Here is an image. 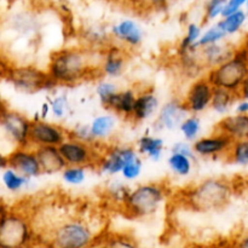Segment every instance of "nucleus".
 <instances>
[{
	"mask_svg": "<svg viewBox=\"0 0 248 248\" xmlns=\"http://www.w3.org/2000/svg\"><path fill=\"white\" fill-rule=\"evenodd\" d=\"M6 104H5V101L4 98H2V93H1V90H0V113H1L2 110H4L5 108H6Z\"/></svg>",
	"mask_w": 248,
	"mask_h": 248,
	"instance_id": "50",
	"label": "nucleus"
},
{
	"mask_svg": "<svg viewBox=\"0 0 248 248\" xmlns=\"http://www.w3.org/2000/svg\"><path fill=\"white\" fill-rule=\"evenodd\" d=\"M232 140L223 133L215 132L207 136H201L195 142L191 143L196 157L205 159H219L227 156Z\"/></svg>",
	"mask_w": 248,
	"mask_h": 248,
	"instance_id": "16",
	"label": "nucleus"
},
{
	"mask_svg": "<svg viewBox=\"0 0 248 248\" xmlns=\"http://www.w3.org/2000/svg\"><path fill=\"white\" fill-rule=\"evenodd\" d=\"M7 166L31 179L43 174L35 149L31 145L14 147L11 152L7 153Z\"/></svg>",
	"mask_w": 248,
	"mask_h": 248,
	"instance_id": "17",
	"label": "nucleus"
},
{
	"mask_svg": "<svg viewBox=\"0 0 248 248\" xmlns=\"http://www.w3.org/2000/svg\"><path fill=\"white\" fill-rule=\"evenodd\" d=\"M203 24L196 23V22H189L186 27L183 36L179 40L178 45H177V55L179 53H184L186 51L198 50L195 47L198 44L199 38H200L201 33H202Z\"/></svg>",
	"mask_w": 248,
	"mask_h": 248,
	"instance_id": "31",
	"label": "nucleus"
},
{
	"mask_svg": "<svg viewBox=\"0 0 248 248\" xmlns=\"http://www.w3.org/2000/svg\"><path fill=\"white\" fill-rule=\"evenodd\" d=\"M36 156L43 174H57L62 172L67 165L61 155L58 147H39L35 148Z\"/></svg>",
	"mask_w": 248,
	"mask_h": 248,
	"instance_id": "24",
	"label": "nucleus"
},
{
	"mask_svg": "<svg viewBox=\"0 0 248 248\" xmlns=\"http://www.w3.org/2000/svg\"><path fill=\"white\" fill-rule=\"evenodd\" d=\"M5 77L16 91L26 94H34L43 90L55 87L48 79L45 69L34 64L9 65Z\"/></svg>",
	"mask_w": 248,
	"mask_h": 248,
	"instance_id": "7",
	"label": "nucleus"
},
{
	"mask_svg": "<svg viewBox=\"0 0 248 248\" xmlns=\"http://www.w3.org/2000/svg\"><path fill=\"white\" fill-rule=\"evenodd\" d=\"M39 119H43V120H46L48 118V115L51 114V107L50 102H44L40 107V110H39Z\"/></svg>",
	"mask_w": 248,
	"mask_h": 248,
	"instance_id": "45",
	"label": "nucleus"
},
{
	"mask_svg": "<svg viewBox=\"0 0 248 248\" xmlns=\"http://www.w3.org/2000/svg\"><path fill=\"white\" fill-rule=\"evenodd\" d=\"M68 132H69L70 137L77 138V140H82V142L91 143V144H96L93 140V138H92L91 130H90L89 124H84V123L77 124V125L73 126L72 130H69Z\"/></svg>",
	"mask_w": 248,
	"mask_h": 248,
	"instance_id": "40",
	"label": "nucleus"
},
{
	"mask_svg": "<svg viewBox=\"0 0 248 248\" xmlns=\"http://www.w3.org/2000/svg\"><path fill=\"white\" fill-rule=\"evenodd\" d=\"M178 130L181 131L184 140L189 143H193L200 137V133L202 131V121L195 114H188L183 121L179 125Z\"/></svg>",
	"mask_w": 248,
	"mask_h": 248,
	"instance_id": "32",
	"label": "nucleus"
},
{
	"mask_svg": "<svg viewBox=\"0 0 248 248\" xmlns=\"http://www.w3.org/2000/svg\"><path fill=\"white\" fill-rule=\"evenodd\" d=\"M234 194L232 181L223 177H210L189 186L182 194V199L193 211L212 212L227 207Z\"/></svg>",
	"mask_w": 248,
	"mask_h": 248,
	"instance_id": "2",
	"label": "nucleus"
},
{
	"mask_svg": "<svg viewBox=\"0 0 248 248\" xmlns=\"http://www.w3.org/2000/svg\"><path fill=\"white\" fill-rule=\"evenodd\" d=\"M232 109H234V113L248 114V99L239 98V97H237Z\"/></svg>",
	"mask_w": 248,
	"mask_h": 248,
	"instance_id": "44",
	"label": "nucleus"
},
{
	"mask_svg": "<svg viewBox=\"0 0 248 248\" xmlns=\"http://www.w3.org/2000/svg\"><path fill=\"white\" fill-rule=\"evenodd\" d=\"M31 124V120L28 116L9 107L0 113V130L14 147L29 145Z\"/></svg>",
	"mask_w": 248,
	"mask_h": 248,
	"instance_id": "9",
	"label": "nucleus"
},
{
	"mask_svg": "<svg viewBox=\"0 0 248 248\" xmlns=\"http://www.w3.org/2000/svg\"><path fill=\"white\" fill-rule=\"evenodd\" d=\"M160 107H161V103H160L159 96L152 89L140 90L136 97L130 121L142 124L152 120L156 116Z\"/></svg>",
	"mask_w": 248,
	"mask_h": 248,
	"instance_id": "18",
	"label": "nucleus"
},
{
	"mask_svg": "<svg viewBox=\"0 0 248 248\" xmlns=\"http://www.w3.org/2000/svg\"><path fill=\"white\" fill-rule=\"evenodd\" d=\"M35 240L31 213L6 206L0 215V248H27Z\"/></svg>",
	"mask_w": 248,
	"mask_h": 248,
	"instance_id": "4",
	"label": "nucleus"
},
{
	"mask_svg": "<svg viewBox=\"0 0 248 248\" xmlns=\"http://www.w3.org/2000/svg\"><path fill=\"white\" fill-rule=\"evenodd\" d=\"M216 131L234 142L248 138V114H227L216 125Z\"/></svg>",
	"mask_w": 248,
	"mask_h": 248,
	"instance_id": "20",
	"label": "nucleus"
},
{
	"mask_svg": "<svg viewBox=\"0 0 248 248\" xmlns=\"http://www.w3.org/2000/svg\"><path fill=\"white\" fill-rule=\"evenodd\" d=\"M237 248H248V235H247V236H245L244 239H242L241 241L239 242V245H237Z\"/></svg>",
	"mask_w": 248,
	"mask_h": 248,
	"instance_id": "48",
	"label": "nucleus"
},
{
	"mask_svg": "<svg viewBox=\"0 0 248 248\" xmlns=\"http://www.w3.org/2000/svg\"><path fill=\"white\" fill-rule=\"evenodd\" d=\"M7 167V154L0 150V171Z\"/></svg>",
	"mask_w": 248,
	"mask_h": 248,
	"instance_id": "47",
	"label": "nucleus"
},
{
	"mask_svg": "<svg viewBox=\"0 0 248 248\" xmlns=\"http://www.w3.org/2000/svg\"><path fill=\"white\" fill-rule=\"evenodd\" d=\"M80 40L81 45L99 51L113 43L109 27L103 23H90L82 27L80 31Z\"/></svg>",
	"mask_w": 248,
	"mask_h": 248,
	"instance_id": "21",
	"label": "nucleus"
},
{
	"mask_svg": "<svg viewBox=\"0 0 248 248\" xmlns=\"http://www.w3.org/2000/svg\"><path fill=\"white\" fill-rule=\"evenodd\" d=\"M213 91L215 86L205 74L191 79L182 98L188 113L199 115L210 109Z\"/></svg>",
	"mask_w": 248,
	"mask_h": 248,
	"instance_id": "10",
	"label": "nucleus"
},
{
	"mask_svg": "<svg viewBox=\"0 0 248 248\" xmlns=\"http://www.w3.org/2000/svg\"><path fill=\"white\" fill-rule=\"evenodd\" d=\"M5 207H6V205H5V203H2V202H0V215H1L2 211L5 210Z\"/></svg>",
	"mask_w": 248,
	"mask_h": 248,
	"instance_id": "51",
	"label": "nucleus"
},
{
	"mask_svg": "<svg viewBox=\"0 0 248 248\" xmlns=\"http://www.w3.org/2000/svg\"><path fill=\"white\" fill-rule=\"evenodd\" d=\"M245 11H246V14H247V16H248V0H247V2H246V6H245Z\"/></svg>",
	"mask_w": 248,
	"mask_h": 248,
	"instance_id": "52",
	"label": "nucleus"
},
{
	"mask_svg": "<svg viewBox=\"0 0 248 248\" xmlns=\"http://www.w3.org/2000/svg\"><path fill=\"white\" fill-rule=\"evenodd\" d=\"M90 125L92 138H93L96 144L106 143L115 135V131L118 128V116L111 111L106 114H99L92 119Z\"/></svg>",
	"mask_w": 248,
	"mask_h": 248,
	"instance_id": "23",
	"label": "nucleus"
},
{
	"mask_svg": "<svg viewBox=\"0 0 248 248\" xmlns=\"http://www.w3.org/2000/svg\"><path fill=\"white\" fill-rule=\"evenodd\" d=\"M236 94L239 98L248 99V74H247V77L245 78L244 81H242L241 86H240L239 91L236 92Z\"/></svg>",
	"mask_w": 248,
	"mask_h": 248,
	"instance_id": "46",
	"label": "nucleus"
},
{
	"mask_svg": "<svg viewBox=\"0 0 248 248\" xmlns=\"http://www.w3.org/2000/svg\"><path fill=\"white\" fill-rule=\"evenodd\" d=\"M65 165L82 167H96L104 148L101 144H91L68 136L58 145Z\"/></svg>",
	"mask_w": 248,
	"mask_h": 248,
	"instance_id": "8",
	"label": "nucleus"
},
{
	"mask_svg": "<svg viewBox=\"0 0 248 248\" xmlns=\"http://www.w3.org/2000/svg\"><path fill=\"white\" fill-rule=\"evenodd\" d=\"M227 39L228 36L225 35V33L223 31V29L220 28L219 24H218L217 22H213V23L207 24V27L202 29V33H201L195 47L200 48L202 47V46L211 45V44L220 43V41H224L227 40Z\"/></svg>",
	"mask_w": 248,
	"mask_h": 248,
	"instance_id": "34",
	"label": "nucleus"
},
{
	"mask_svg": "<svg viewBox=\"0 0 248 248\" xmlns=\"http://www.w3.org/2000/svg\"><path fill=\"white\" fill-rule=\"evenodd\" d=\"M51 114L56 120H63L70 111V102L65 93L56 94L50 101Z\"/></svg>",
	"mask_w": 248,
	"mask_h": 248,
	"instance_id": "38",
	"label": "nucleus"
},
{
	"mask_svg": "<svg viewBox=\"0 0 248 248\" xmlns=\"http://www.w3.org/2000/svg\"><path fill=\"white\" fill-rule=\"evenodd\" d=\"M138 154L143 157L157 162L162 159L165 152V140L164 138L159 137L152 133H145L140 136L136 145Z\"/></svg>",
	"mask_w": 248,
	"mask_h": 248,
	"instance_id": "25",
	"label": "nucleus"
},
{
	"mask_svg": "<svg viewBox=\"0 0 248 248\" xmlns=\"http://www.w3.org/2000/svg\"><path fill=\"white\" fill-rule=\"evenodd\" d=\"M145 1H147V4L152 9L157 10V11H162V10H166L172 4L173 0H145Z\"/></svg>",
	"mask_w": 248,
	"mask_h": 248,
	"instance_id": "43",
	"label": "nucleus"
},
{
	"mask_svg": "<svg viewBox=\"0 0 248 248\" xmlns=\"http://www.w3.org/2000/svg\"><path fill=\"white\" fill-rule=\"evenodd\" d=\"M140 156L136 147L126 144L109 145L104 148L102 156L97 164L101 173L108 177H116L121 173L124 166L131 160Z\"/></svg>",
	"mask_w": 248,
	"mask_h": 248,
	"instance_id": "12",
	"label": "nucleus"
},
{
	"mask_svg": "<svg viewBox=\"0 0 248 248\" xmlns=\"http://www.w3.org/2000/svg\"><path fill=\"white\" fill-rule=\"evenodd\" d=\"M196 160L190 159V157L182 155L179 153H170L169 157H167V166H169L170 171L179 178H186L193 173L194 164Z\"/></svg>",
	"mask_w": 248,
	"mask_h": 248,
	"instance_id": "30",
	"label": "nucleus"
},
{
	"mask_svg": "<svg viewBox=\"0 0 248 248\" xmlns=\"http://www.w3.org/2000/svg\"><path fill=\"white\" fill-rule=\"evenodd\" d=\"M62 181L67 186H79L85 183L87 178V167L82 166H70L67 165L61 172Z\"/></svg>",
	"mask_w": 248,
	"mask_h": 248,
	"instance_id": "35",
	"label": "nucleus"
},
{
	"mask_svg": "<svg viewBox=\"0 0 248 248\" xmlns=\"http://www.w3.org/2000/svg\"><path fill=\"white\" fill-rule=\"evenodd\" d=\"M101 52L84 45L63 46L51 53L45 72L55 87L74 86L99 75Z\"/></svg>",
	"mask_w": 248,
	"mask_h": 248,
	"instance_id": "1",
	"label": "nucleus"
},
{
	"mask_svg": "<svg viewBox=\"0 0 248 248\" xmlns=\"http://www.w3.org/2000/svg\"><path fill=\"white\" fill-rule=\"evenodd\" d=\"M130 190L131 188L127 186L126 181L114 178L109 181V183L104 188V196L113 205L123 207L128 194H130Z\"/></svg>",
	"mask_w": 248,
	"mask_h": 248,
	"instance_id": "28",
	"label": "nucleus"
},
{
	"mask_svg": "<svg viewBox=\"0 0 248 248\" xmlns=\"http://www.w3.org/2000/svg\"><path fill=\"white\" fill-rule=\"evenodd\" d=\"M248 16L245 10H240V11L232 12V14L225 15L222 18H219L217 21V23L219 24L220 28L223 29V31L225 33V35L229 38V36L236 35L240 31L244 29L245 24L247 23Z\"/></svg>",
	"mask_w": 248,
	"mask_h": 248,
	"instance_id": "29",
	"label": "nucleus"
},
{
	"mask_svg": "<svg viewBox=\"0 0 248 248\" xmlns=\"http://www.w3.org/2000/svg\"><path fill=\"white\" fill-rule=\"evenodd\" d=\"M138 90L133 87H126V89H119L115 93L111 96L109 102L104 108L111 111L116 116L130 120L132 114L133 106H135L136 97H137Z\"/></svg>",
	"mask_w": 248,
	"mask_h": 248,
	"instance_id": "22",
	"label": "nucleus"
},
{
	"mask_svg": "<svg viewBox=\"0 0 248 248\" xmlns=\"http://www.w3.org/2000/svg\"><path fill=\"white\" fill-rule=\"evenodd\" d=\"M118 90H119L118 84H116L114 80L107 79V78H103L102 80H99V81L96 84V87H94V92H96L97 99H98L99 103L102 104V107L107 106L109 99L111 98V96H113Z\"/></svg>",
	"mask_w": 248,
	"mask_h": 248,
	"instance_id": "37",
	"label": "nucleus"
},
{
	"mask_svg": "<svg viewBox=\"0 0 248 248\" xmlns=\"http://www.w3.org/2000/svg\"><path fill=\"white\" fill-rule=\"evenodd\" d=\"M69 132L61 124L43 119H33L29 131V145L31 148L58 147Z\"/></svg>",
	"mask_w": 248,
	"mask_h": 248,
	"instance_id": "11",
	"label": "nucleus"
},
{
	"mask_svg": "<svg viewBox=\"0 0 248 248\" xmlns=\"http://www.w3.org/2000/svg\"><path fill=\"white\" fill-rule=\"evenodd\" d=\"M240 46H241V47L248 53V33L246 34V36L244 38V41H242V44Z\"/></svg>",
	"mask_w": 248,
	"mask_h": 248,
	"instance_id": "49",
	"label": "nucleus"
},
{
	"mask_svg": "<svg viewBox=\"0 0 248 248\" xmlns=\"http://www.w3.org/2000/svg\"><path fill=\"white\" fill-rule=\"evenodd\" d=\"M246 2L247 0H227V2H225L224 12H223V16L232 14V12L240 11V10H245Z\"/></svg>",
	"mask_w": 248,
	"mask_h": 248,
	"instance_id": "42",
	"label": "nucleus"
},
{
	"mask_svg": "<svg viewBox=\"0 0 248 248\" xmlns=\"http://www.w3.org/2000/svg\"><path fill=\"white\" fill-rule=\"evenodd\" d=\"M225 159L236 166H248V138L234 140Z\"/></svg>",
	"mask_w": 248,
	"mask_h": 248,
	"instance_id": "33",
	"label": "nucleus"
},
{
	"mask_svg": "<svg viewBox=\"0 0 248 248\" xmlns=\"http://www.w3.org/2000/svg\"><path fill=\"white\" fill-rule=\"evenodd\" d=\"M127 64V51L121 46L111 43L102 50L98 74L107 79H119L126 72Z\"/></svg>",
	"mask_w": 248,
	"mask_h": 248,
	"instance_id": "15",
	"label": "nucleus"
},
{
	"mask_svg": "<svg viewBox=\"0 0 248 248\" xmlns=\"http://www.w3.org/2000/svg\"><path fill=\"white\" fill-rule=\"evenodd\" d=\"M113 44L121 46L126 51H132L140 47L145 38V31L142 24L133 18H121L109 27Z\"/></svg>",
	"mask_w": 248,
	"mask_h": 248,
	"instance_id": "13",
	"label": "nucleus"
},
{
	"mask_svg": "<svg viewBox=\"0 0 248 248\" xmlns=\"http://www.w3.org/2000/svg\"><path fill=\"white\" fill-rule=\"evenodd\" d=\"M143 167H144V164H143L142 156H138L136 159L131 160L130 162H127L124 166L123 171L120 173L121 178L126 182L137 181L140 177V174H142Z\"/></svg>",
	"mask_w": 248,
	"mask_h": 248,
	"instance_id": "39",
	"label": "nucleus"
},
{
	"mask_svg": "<svg viewBox=\"0 0 248 248\" xmlns=\"http://www.w3.org/2000/svg\"><path fill=\"white\" fill-rule=\"evenodd\" d=\"M188 114L182 98L173 97L160 107L153 121L152 128L155 132L178 130L181 123Z\"/></svg>",
	"mask_w": 248,
	"mask_h": 248,
	"instance_id": "14",
	"label": "nucleus"
},
{
	"mask_svg": "<svg viewBox=\"0 0 248 248\" xmlns=\"http://www.w3.org/2000/svg\"><path fill=\"white\" fill-rule=\"evenodd\" d=\"M227 0H206L203 5L202 24H210L217 22L223 17Z\"/></svg>",
	"mask_w": 248,
	"mask_h": 248,
	"instance_id": "36",
	"label": "nucleus"
},
{
	"mask_svg": "<svg viewBox=\"0 0 248 248\" xmlns=\"http://www.w3.org/2000/svg\"><path fill=\"white\" fill-rule=\"evenodd\" d=\"M97 236L81 216H61L53 220L46 242L52 248H91Z\"/></svg>",
	"mask_w": 248,
	"mask_h": 248,
	"instance_id": "3",
	"label": "nucleus"
},
{
	"mask_svg": "<svg viewBox=\"0 0 248 248\" xmlns=\"http://www.w3.org/2000/svg\"><path fill=\"white\" fill-rule=\"evenodd\" d=\"M166 183L147 182L131 188L121 208L131 218H147L155 215L169 196Z\"/></svg>",
	"mask_w": 248,
	"mask_h": 248,
	"instance_id": "5",
	"label": "nucleus"
},
{
	"mask_svg": "<svg viewBox=\"0 0 248 248\" xmlns=\"http://www.w3.org/2000/svg\"><path fill=\"white\" fill-rule=\"evenodd\" d=\"M171 152L179 153V154L186 155V156L190 157V159L196 160V155L194 153L193 145H191V143L186 142V140H178V142L173 143L171 147Z\"/></svg>",
	"mask_w": 248,
	"mask_h": 248,
	"instance_id": "41",
	"label": "nucleus"
},
{
	"mask_svg": "<svg viewBox=\"0 0 248 248\" xmlns=\"http://www.w3.org/2000/svg\"><path fill=\"white\" fill-rule=\"evenodd\" d=\"M1 182L7 191L16 194L28 188L31 183V179L7 166L1 171Z\"/></svg>",
	"mask_w": 248,
	"mask_h": 248,
	"instance_id": "27",
	"label": "nucleus"
},
{
	"mask_svg": "<svg viewBox=\"0 0 248 248\" xmlns=\"http://www.w3.org/2000/svg\"><path fill=\"white\" fill-rule=\"evenodd\" d=\"M248 74V53L237 46L234 55L216 68L207 70L206 77L217 89L236 93Z\"/></svg>",
	"mask_w": 248,
	"mask_h": 248,
	"instance_id": "6",
	"label": "nucleus"
},
{
	"mask_svg": "<svg viewBox=\"0 0 248 248\" xmlns=\"http://www.w3.org/2000/svg\"><path fill=\"white\" fill-rule=\"evenodd\" d=\"M237 99V94L232 91L224 89H217L215 87L212 99H211L210 108L218 115H227L234 107Z\"/></svg>",
	"mask_w": 248,
	"mask_h": 248,
	"instance_id": "26",
	"label": "nucleus"
},
{
	"mask_svg": "<svg viewBox=\"0 0 248 248\" xmlns=\"http://www.w3.org/2000/svg\"><path fill=\"white\" fill-rule=\"evenodd\" d=\"M236 48V45L227 40L202 46V47L198 48L199 60H200V63L205 72H207V70L216 68L217 65L222 64L223 62L229 60L235 53Z\"/></svg>",
	"mask_w": 248,
	"mask_h": 248,
	"instance_id": "19",
	"label": "nucleus"
}]
</instances>
